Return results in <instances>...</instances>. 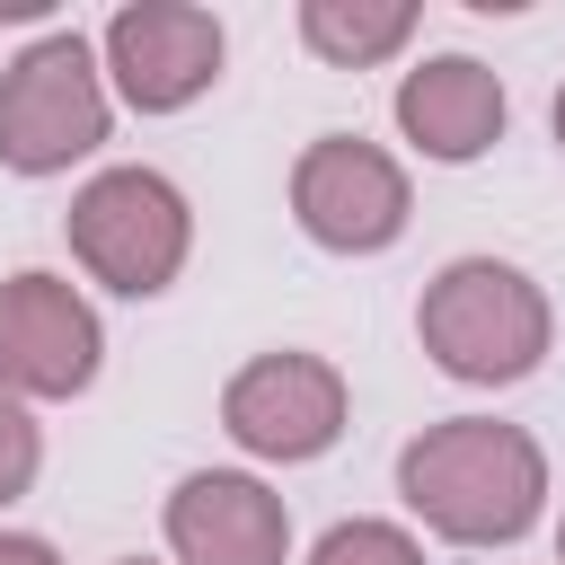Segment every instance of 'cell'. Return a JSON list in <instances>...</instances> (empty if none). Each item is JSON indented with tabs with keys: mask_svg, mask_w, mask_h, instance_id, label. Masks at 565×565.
Masks as SVG:
<instances>
[{
	"mask_svg": "<svg viewBox=\"0 0 565 565\" xmlns=\"http://www.w3.org/2000/svg\"><path fill=\"white\" fill-rule=\"evenodd\" d=\"M397 494L450 547H512L547 503V450L521 424L450 415L397 450Z\"/></svg>",
	"mask_w": 565,
	"mask_h": 565,
	"instance_id": "cell-1",
	"label": "cell"
},
{
	"mask_svg": "<svg viewBox=\"0 0 565 565\" xmlns=\"http://www.w3.org/2000/svg\"><path fill=\"white\" fill-rule=\"evenodd\" d=\"M415 335H424L433 371H450L468 388H512V380H530L547 362L556 309H547V291L521 265H503V256H450L424 282V300H415Z\"/></svg>",
	"mask_w": 565,
	"mask_h": 565,
	"instance_id": "cell-2",
	"label": "cell"
},
{
	"mask_svg": "<svg viewBox=\"0 0 565 565\" xmlns=\"http://www.w3.org/2000/svg\"><path fill=\"white\" fill-rule=\"evenodd\" d=\"M71 256L124 291V300H159L177 274H185V247H194V212L185 194L159 177V168H106L71 194Z\"/></svg>",
	"mask_w": 565,
	"mask_h": 565,
	"instance_id": "cell-3",
	"label": "cell"
},
{
	"mask_svg": "<svg viewBox=\"0 0 565 565\" xmlns=\"http://www.w3.org/2000/svg\"><path fill=\"white\" fill-rule=\"evenodd\" d=\"M106 141V71L88 35H35L0 71V168L9 177H62Z\"/></svg>",
	"mask_w": 565,
	"mask_h": 565,
	"instance_id": "cell-4",
	"label": "cell"
},
{
	"mask_svg": "<svg viewBox=\"0 0 565 565\" xmlns=\"http://www.w3.org/2000/svg\"><path fill=\"white\" fill-rule=\"evenodd\" d=\"M406 212H415L406 168L380 141H362V132H318L291 159V221L327 256H380V247H397Z\"/></svg>",
	"mask_w": 565,
	"mask_h": 565,
	"instance_id": "cell-5",
	"label": "cell"
},
{
	"mask_svg": "<svg viewBox=\"0 0 565 565\" xmlns=\"http://www.w3.org/2000/svg\"><path fill=\"white\" fill-rule=\"evenodd\" d=\"M221 424H230V441L256 450V459H282V468L327 459L335 433H344V371H335L327 353H291V344H282V353H256L247 371H230Z\"/></svg>",
	"mask_w": 565,
	"mask_h": 565,
	"instance_id": "cell-6",
	"label": "cell"
},
{
	"mask_svg": "<svg viewBox=\"0 0 565 565\" xmlns=\"http://www.w3.org/2000/svg\"><path fill=\"white\" fill-rule=\"evenodd\" d=\"M106 79L124 88V106L141 115H177L194 106L212 79H221V18L194 9V0H132L106 18Z\"/></svg>",
	"mask_w": 565,
	"mask_h": 565,
	"instance_id": "cell-7",
	"label": "cell"
},
{
	"mask_svg": "<svg viewBox=\"0 0 565 565\" xmlns=\"http://www.w3.org/2000/svg\"><path fill=\"white\" fill-rule=\"evenodd\" d=\"M106 327L62 274H9L0 282V388L18 397H79L97 380Z\"/></svg>",
	"mask_w": 565,
	"mask_h": 565,
	"instance_id": "cell-8",
	"label": "cell"
},
{
	"mask_svg": "<svg viewBox=\"0 0 565 565\" xmlns=\"http://www.w3.org/2000/svg\"><path fill=\"white\" fill-rule=\"evenodd\" d=\"M168 547H177V565H282L291 556V512L265 477L194 468L168 494Z\"/></svg>",
	"mask_w": 565,
	"mask_h": 565,
	"instance_id": "cell-9",
	"label": "cell"
},
{
	"mask_svg": "<svg viewBox=\"0 0 565 565\" xmlns=\"http://www.w3.org/2000/svg\"><path fill=\"white\" fill-rule=\"evenodd\" d=\"M397 132L441 159V168H468L503 141V79L477 62V53H433L397 79Z\"/></svg>",
	"mask_w": 565,
	"mask_h": 565,
	"instance_id": "cell-10",
	"label": "cell"
},
{
	"mask_svg": "<svg viewBox=\"0 0 565 565\" xmlns=\"http://www.w3.org/2000/svg\"><path fill=\"white\" fill-rule=\"evenodd\" d=\"M415 35V0H300V44L335 71H371Z\"/></svg>",
	"mask_w": 565,
	"mask_h": 565,
	"instance_id": "cell-11",
	"label": "cell"
},
{
	"mask_svg": "<svg viewBox=\"0 0 565 565\" xmlns=\"http://www.w3.org/2000/svg\"><path fill=\"white\" fill-rule=\"evenodd\" d=\"M309 565H424V547H415L397 521H335Z\"/></svg>",
	"mask_w": 565,
	"mask_h": 565,
	"instance_id": "cell-12",
	"label": "cell"
},
{
	"mask_svg": "<svg viewBox=\"0 0 565 565\" xmlns=\"http://www.w3.org/2000/svg\"><path fill=\"white\" fill-rule=\"evenodd\" d=\"M35 468H44V433H35L26 397L0 388V503H18V494L35 486Z\"/></svg>",
	"mask_w": 565,
	"mask_h": 565,
	"instance_id": "cell-13",
	"label": "cell"
},
{
	"mask_svg": "<svg viewBox=\"0 0 565 565\" xmlns=\"http://www.w3.org/2000/svg\"><path fill=\"white\" fill-rule=\"evenodd\" d=\"M0 565H62L44 539H26V530H0Z\"/></svg>",
	"mask_w": 565,
	"mask_h": 565,
	"instance_id": "cell-14",
	"label": "cell"
},
{
	"mask_svg": "<svg viewBox=\"0 0 565 565\" xmlns=\"http://www.w3.org/2000/svg\"><path fill=\"white\" fill-rule=\"evenodd\" d=\"M556 141H565V88H556Z\"/></svg>",
	"mask_w": 565,
	"mask_h": 565,
	"instance_id": "cell-15",
	"label": "cell"
},
{
	"mask_svg": "<svg viewBox=\"0 0 565 565\" xmlns=\"http://www.w3.org/2000/svg\"><path fill=\"white\" fill-rule=\"evenodd\" d=\"M556 565H565V530H556Z\"/></svg>",
	"mask_w": 565,
	"mask_h": 565,
	"instance_id": "cell-16",
	"label": "cell"
},
{
	"mask_svg": "<svg viewBox=\"0 0 565 565\" xmlns=\"http://www.w3.org/2000/svg\"><path fill=\"white\" fill-rule=\"evenodd\" d=\"M124 565H141V556H124Z\"/></svg>",
	"mask_w": 565,
	"mask_h": 565,
	"instance_id": "cell-17",
	"label": "cell"
}]
</instances>
